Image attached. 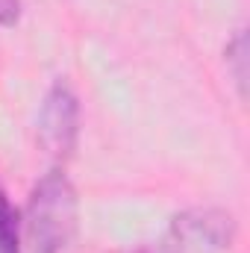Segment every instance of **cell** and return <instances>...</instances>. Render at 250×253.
Segmentation results:
<instances>
[{"instance_id":"1","label":"cell","mask_w":250,"mask_h":253,"mask_svg":"<svg viewBox=\"0 0 250 253\" xmlns=\"http://www.w3.org/2000/svg\"><path fill=\"white\" fill-rule=\"evenodd\" d=\"M80 203L62 168H50L33 186L24 212V253H74Z\"/></svg>"},{"instance_id":"2","label":"cell","mask_w":250,"mask_h":253,"mask_svg":"<svg viewBox=\"0 0 250 253\" xmlns=\"http://www.w3.org/2000/svg\"><path fill=\"white\" fill-rule=\"evenodd\" d=\"M236 242V218L224 209H188L177 215L168 233L138 253H224Z\"/></svg>"},{"instance_id":"3","label":"cell","mask_w":250,"mask_h":253,"mask_svg":"<svg viewBox=\"0 0 250 253\" xmlns=\"http://www.w3.org/2000/svg\"><path fill=\"white\" fill-rule=\"evenodd\" d=\"M77 135H80V100L65 80H56L47 88L44 103L39 109V141L47 150V156L65 162L77 147Z\"/></svg>"},{"instance_id":"4","label":"cell","mask_w":250,"mask_h":253,"mask_svg":"<svg viewBox=\"0 0 250 253\" xmlns=\"http://www.w3.org/2000/svg\"><path fill=\"white\" fill-rule=\"evenodd\" d=\"M224 62H227V71L236 83V91L239 97L245 100L248 94V30H236V36L227 42V50H224Z\"/></svg>"},{"instance_id":"5","label":"cell","mask_w":250,"mask_h":253,"mask_svg":"<svg viewBox=\"0 0 250 253\" xmlns=\"http://www.w3.org/2000/svg\"><path fill=\"white\" fill-rule=\"evenodd\" d=\"M0 253H24L21 212L12 206L3 189H0Z\"/></svg>"},{"instance_id":"6","label":"cell","mask_w":250,"mask_h":253,"mask_svg":"<svg viewBox=\"0 0 250 253\" xmlns=\"http://www.w3.org/2000/svg\"><path fill=\"white\" fill-rule=\"evenodd\" d=\"M21 18V0H0V30L15 27Z\"/></svg>"}]
</instances>
